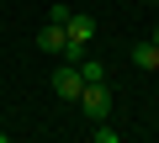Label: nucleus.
Instances as JSON below:
<instances>
[{
  "instance_id": "nucleus-6",
  "label": "nucleus",
  "mask_w": 159,
  "mask_h": 143,
  "mask_svg": "<svg viewBox=\"0 0 159 143\" xmlns=\"http://www.w3.org/2000/svg\"><path fill=\"white\" fill-rule=\"evenodd\" d=\"M96 143H122V138H117V127H111V122H96Z\"/></svg>"
},
{
  "instance_id": "nucleus-2",
  "label": "nucleus",
  "mask_w": 159,
  "mask_h": 143,
  "mask_svg": "<svg viewBox=\"0 0 159 143\" xmlns=\"http://www.w3.org/2000/svg\"><path fill=\"white\" fill-rule=\"evenodd\" d=\"M80 90H85V80H80V69H74V64L53 69V96H58V101H80Z\"/></svg>"
},
{
  "instance_id": "nucleus-9",
  "label": "nucleus",
  "mask_w": 159,
  "mask_h": 143,
  "mask_svg": "<svg viewBox=\"0 0 159 143\" xmlns=\"http://www.w3.org/2000/svg\"><path fill=\"white\" fill-rule=\"evenodd\" d=\"M148 6H159V0H148Z\"/></svg>"
},
{
  "instance_id": "nucleus-3",
  "label": "nucleus",
  "mask_w": 159,
  "mask_h": 143,
  "mask_svg": "<svg viewBox=\"0 0 159 143\" xmlns=\"http://www.w3.org/2000/svg\"><path fill=\"white\" fill-rule=\"evenodd\" d=\"M64 42H69V37H64V27H53V21L37 32V48H43V53H53V58H64Z\"/></svg>"
},
{
  "instance_id": "nucleus-5",
  "label": "nucleus",
  "mask_w": 159,
  "mask_h": 143,
  "mask_svg": "<svg viewBox=\"0 0 159 143\" xmlns=\"http://www.w3.org/2000/svg\"><path fill=\"white\" fill-rule=\"evenodd\" d=\"M133 64H138V69H159V48H154V42H138V48H133Z\"/></svg>"
},
{
  "instance_id": "nucleus-7",
  "label": "nucleus",
  "mask_w": 159,
  "mask_h": 143,
  "mask_svg": "<svg viewBox=\"0 0 159 143\" xmlns=\"http://www.w3.org/2000/svg\"><path fill=\"white\" fill-rule=\"evenodd\" d=\"M148 42H154V48H159V27H154V37H148Z\"/></svg>"
},
{
  "instance_id": "nucleus-1",
  "label": "nucleus",
  "mask_w": 159,
  "mask_h": 143,
  "mask_svg": "<svg viewBox=\"0 0 159 143\" xmlns=\"http://www.w3.org/2000/svg\"><path fill=\"white\" fill-rule=\"evenodd\" d=\"M74 106L85 111L90 122H106V117H111V90H106V85H85V90H80V101H74Z\"/></svg>"
},
{
  "instance_id": "nucleus-4",
  "label": "nucleus",
  "mask_w": 159,
  "mask_h": 143,
  "mask_svg": "<svg viewBox=\"0 0 159 143\" xmlns=\"http://www.w3.org/2000/svg\"><path fill=\"white\" fill-rule=\"evenodd\" d=\"M74 69H80V80H85V85H106V64H101V58H80Z\"/></svg>"
},
{
  "instance_id": "nucleus-8",
  "label": "nucleus",
  "mask_w": 159,
  "mask_h": 143,
  "mask_svg": "<svg viewBox=\"0 0 159 143\" xmlns=\"http://www.w3.org/2000/svg\"><path fill=\"white\" fill-rule=\"evenodd\" d=\"M0 143H11V138H6V132H0Z\"/></svg>"
}]
</instances>
